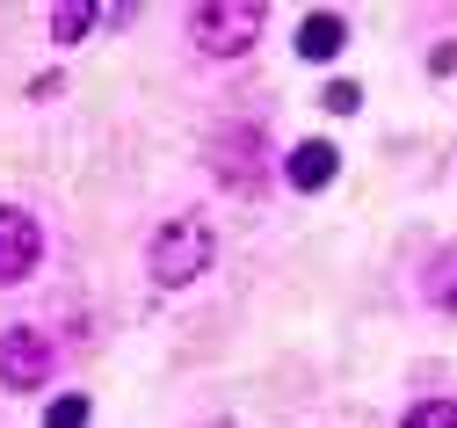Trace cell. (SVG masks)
Listing matches in <instances>:
<instances>
[{"label": "cell", "mask_w": 457, "mask_h": 428, "mask_svg": "<svg viewBox=\"0 0 457 428\" xmlns=\"http://www.w3.org/2000/svg\"><path fill=\"white\" fill-rule=\"evenodd\" d=\"M145 269H153L160 290H189V283L211 269V225H204V218H167V225L153 232Z\"/></svg>", "instance_id": "obj_1"}, {"label": "cell", "mask_w": 457, "mask_h": 428, "mask_svg": "<svg viewBox=\"0 0 457 428\" xmlns=\"http://www.w3.org/2000/svg\"><path fill=\"white\" fill-rule=\"evenodd\" d=\"M262 0H204V8L189 15V37L204 58H240L254 37H262Z\"/></svg>", "instance_id": "obj_2"}, {"label": "cell", "mask_w": 457, "mask_h": 428, "mask_svg": "<svg viewBox=\"0 0 457 428\" xmlns=\"http://www.w3.org/2000/svg\"><path fill=\"white\" fill-rule=\"evenodd\" d=\"M51 371H59L51 334H37V327H8V334H0V385H8V392H37Z\"/></svg>", "instance_id": "obj_3"}, {"label": "cell", "mask_w": 457, "mask_h": 428, "mask_svg": "<svg viewBox=\"0 0 457 428\" xmlns=\"http://www.w3.org/2000/svg\"><path fill=\"white\" fill-rule=\"evenodd\" d=\"M37 262H44V232H37V218L15 211V204H0V283H22Z\"/></svg>", "instance_id": "obj_4"}, {"label": "cell", "mask_w": 457, "mask_h": 428, "mask_svg": "<svg viewBox=\"0 0 457 428\" xmlns=\"http://www.w3.org/2000/svg\"><path fill=\"white\" fill-rule=\"evenodd\" d=\"M218 181L225 189H254V174H262V131L240 124V131H218V153H211Z\"/></svg>", "instance_id": "obj_5"}, {"label": "cell", "mask_w": 457, "mask_h": 428, "mask_svg": "<svg viewBox=\"0 0 457 428\" xmlns=\"http://www.w3.org/2000/svg\"><path fill=\"white\" fill-rule=\"evenodd\" d=\"M334 167H341V153L327 146V138H305V146H291V160H283V181H291V189H327L334 181Z\"/></svg>", "instance_id": "obj_6"}, {"label": "cell", "mask_w": 457, "mask_h": 428, "mask_svg": "<svg viewBox=\"0 0 457 428\" xmlns=\"http://www.w3.org/2000/svg\"><path fill=\"white\" fill-rule=\"evenodd\" d=\"M341 37H349V22L320 8V15H305V22H298V58H334V51H341Z\"/></svg>", "instance_id": "obj_7"}, {"label": "cell", "mask_w": 457, "mask_h": 428, "mask_svg": "<svg viewBox=\"0 0 457 428\" xmlns=\"http://www.w3.org/2000/svg\"><path fill=\"white\" fill-rule=\"evenodd\" d=\"M421 290H428L436 313H457V248H443V255L421 269Z\"/></svg>", "instance_id": "obj_8"}, {"label": "cell", "mask_w": 457, "mask_h": 428, "mask_svg": "<svg viewBox=\"0 0 457 428\" xmlns=\"http://www.w3.org/2000/svg\"><path fill=\"white\" fill-rule=\"evenodd\" d=\"M399 428H457V399H421V407H407Z\"/></svg>", "instance_id": "obj_9"}, {"label": "cell", "mask_w": 457, "mask_h": 428, "mask_svg": "<svg viewBox=\"0 0 457 428\" xmlns=\"http://www.w3.org/2000/svg\"><path fill=\"white\" fill-rule=\"evenodd\" d=\"M44 428H87V392H66L44 407Z\"/></svg>", "instance_id": "obj_10"}, {"label": "cell", "mask_w": 457, "mask_h": 428, "mask_svg": "<svg viewBox=\"0 0 457 428\" xmlns=\"http://www.w3.org/2000/svg\"><path fill=\"white\" fill-rule=\"evenodd\" d=\"M87 29H95V8H59V15H51V37H59V44H73Z\"/></svg>", "instance_id": "obj_11"}, {"label": "cell", "mask_w": 457, "mask_h": 428, "mask_svg": "<svg viewBox=\"0 0 457 428\" xmlns=\"http://www.w3.org/2000/svg\"><path fill=\"white\" fill-rule=\"evenodd\" d=\"M327 109H363V88H356V80H334V88H327Z\"/></svg>", "instance_id": "obj_12"}, {"label": "cell", "mask_w": 457, "mask_h": 428, "mask_svg": "<svg viewBox=\"0 0 457 428\" xmlns=\"http://www.w3.org/2000/svg\"><path fill=\"white\" fill-rule=\"evenodd\" d=\"M436 73H457V44H436V58H428Z\"/></svg>", "instance_id": "obj_13"}]
</instances>
